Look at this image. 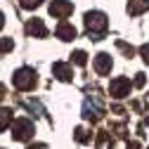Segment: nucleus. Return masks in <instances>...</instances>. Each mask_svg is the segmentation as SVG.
<instances>
[{"label": "nucleus", "instance_id": "f257e3e1", "mask_svg": "<svg viewBox=\"0 0 149 149\" xmlns=\"http://www.w3.org/2000/svg\"><path fill=\"white\" fill-rule=\"evenodd\" d=\"M85 29H88L90 40H102V36L109 29L107 14H102V12H88L85 14Z\"/></svg>", "mask_w": 149, "mask_h": 149}, {"label": "nucleus", "instance_id": "f03ea898", "mask_svg": "<svg viewBox=\"0 0 149 149\" xmlns=\"http://www.w3.org/2000/svg\"><path fill=\"white\" fill-rule=\"evenodd\" d=\"M12 83H14V88L17 90H33L36 88V83H38V73H36L33 69H19L14 73V78H12Z\"/></svg>", "mask_w": 149, "mask_h": 149}, {"label": "nucleus", "instance_id": "7ed1b4c3", "mask_svg": "<svg viewBox=\"0 0 149 149\" xmlns=\"http://www.w3.org/2000/svg\"><path fill=\"white\" fill-rule=\"evenodd\" d=\"M12 137L17 140V142H26V140H31V135L36 133V128H33V123L29 121V118H17V123L12 125Z\"/></svg>", "mask_w": 149, "mask_h": 149}, {"label": "nucleus", "instance_id": "20e7f679", "mask_svg": "<svg viewBox=\"0 0 149 149\" xmlns=\"http://www.w3.org/2000/svg\"><path fill=\"white\" fill-rule=\"evenodd\" d=\"M109 92H111V95H114L116 100H121V97L130 95V81H128L125 76L114 78V81H111V85H109Z\"/></svg>", "mask_w": 149, "mask_h": 149}, {"label": "nucleus", "instance_id": "39448f33", "mask_svg": "<svg viewBox=\"0 0 149 149\" xmlns=\"http://www.w3.org/2000/svg\"><path fill=\"white\" fill-rule=\"evenodd\" d=\"M71 12H73V5L69 0H52L50 3V14L57 17V19H66Z\"/></svg>", "mask_w": 149, "mask_h": 149}, {"label": "nucleus", "instance_id": "423d86ee", "mask_svg": "<svg viewBox=\"0 0 149 149\" xmlns=\"http://www.w3.org/2000/svg\"><path fill=\"white\" fill-rule=\"evenodd\" d=\"M111 54H107V52H100L97 57H95V71L100 73V76H107V73L111 71Z\"/></svg>", "mask_w": 149, "mask_h": 149}, {"label": "nucleus", "instance_id": "0eeeda50", "mask_svg": "<svg viewBox=\"0 0 149 149\" xmlns=\"http://www.w3.org/2000/svg\"><path fill=\"white\" fill-rule=\"evenodd\" d=\"M26 33H29V36H36V38H45V36H47V29H45L43 19H31V22L26 24Z\"/></svg>", "mask_w": 149, "mask_h": 149}, {"label": "nucleus", "instance_id": "6e6552de", "mask_svg": "<svg viewBox=\"0 0 149 149\" xmlns=\"http://www.w3.org/2000/svg\"><path fill=\"white\" fill-rule=\"evenodd\" d=\"M52 73H54V76H57L59 81H71V78H73V71H71V66H69V64H64V62H54Z\"/></svg>", "mask_w": 149, "mask_h": 149}, {"label": "nucleus", "instance_id": "1a4fd4ad", "mask_svg": "<svg viewBox=\"0 0 149 149\" xmlns=\"http://www.w3.org/2000/svg\"><path fill=\"white\" fill-rule=\"evenodd\" d=\"M57 36L62 40H73V38H76V29H73L71 24H66V22H62L57 26Z\"/></svg>", "mask_w": 149, "mask_h": 149}, {"label": "nucleus", "instance_id": "9d476101", "mask_svg": "<svg viewBox=\"0 0 149 149\" xmlns=\"http://www.w3.org/2000/svg\"><path fill=\"white\" fill-rule=\"evenodd\" d=\"M149 10V0H130L128 3V14H140Z\"/></svg>", "mask_w": 149, "mask_h": 149}, {"label": "nucleus", "instance_id": "9b49d317", "mask_svg": "<svg viewBox=\"0 0 149 149\" xmlns=\"http://www.w3.org/2000/svg\"><path fill=\"white\" fill-rule=\"evenodd\" d=\"M12 123V109H0V130H5Z\"/></svg>", "mask_w": 149, "mask_h": 149}, {"label": "nucleus", "instance_id": "f8f14e48", "mask_svg": "<svg viewBox=\"0 0 149 149\" xmlns=\"http://www.w3.org/2000/svg\"><path fill=\"white\" fill-rule=\"evenodd\" d=\"M97 147H100V149H114V142L109 140L107 133H100V135H97Z\"/></svg>", "mask_w": 149, "mask_h": 149}, {"label": "nucleus", "instance_id": "ddd939ff", "mask_svg": "<svg viewBox=\"0 0 149 149\" xmlns=\"http://www.w3.org/2000/svg\"><path fill=\"white\" fill-rule=\"evenodd\" d=\"M71 62H76L78 66H85V62H88V54H85L83 50H76V52L71 54Z\"/></svg>", "mask_w": 149, "mask_h": 149}, {"label": "nucleus", "instance_id": "4468645a", "mask_svg": "<svg viewBox=\"0 0 149 149\" xmlns=\"http://www.w3.org/2000/svg\"><path fill=\"white\" fill-rule=\"evenodd\" d=\"M12 47H14V40H12V38H3V40H0V54L10 52Z\"/></svg>", "mask_w": 149, "mask_h": 149}, {"label": "nucleus", "instance_id": "2eb2a0df", "mask_svg": "<svg viewBox=\"0 0 149 149\" xmlns=\"http://www.w3.org/2000/svg\"><path fill=\"white\" fill-rule=\"evenodd\" d=\"M73 137H76L78 142H88V140H90V135H88L85 128H76V135H73Z\"/></svg>", "mask_w": 149, "mask_h": 149}, {"label": "nucleus", "instance_id": "dca6fc26", "mask_svg": "<svg viewBox=\"0 0 149 149\" xmlns=\"http://www.w3.org/2000/svg\"><path fill=\"white\" fill-rule=\"evenodd\" d=\"M19 3H22V7H24V10H36V7L43 3V0H19Z\"/></svg>", "mask_w": 149, "mask_h": 149}, {"label": "nucleus", "instance_id": "f3484780", "mask_svg": "<svg viewBox=\"0 0 149 149\" xmlns=\"http://www.w3.org/2000/svg\"><path fill=\"white\" fill-rule=\"evenodd\" d=\"M118 47L128 54V57H133V47H130V45H125V43H121V40H118Z\"/></svg>", "mask_w": 149, "mask_h": 149}, {"label": "nucleus", "instance_id": "a211bd4d", "mask_svg": "<svg viewBox=\"0 0 149 149\" xmlns=\"http://www.w3.org/2000/svg\"><path fill=\"white\" fill-rule=\"evenodd\" d=\"M140 52H142V59L149 64V43H147V45H142V50H140Z\"/></svg>", "mask_w": 149, "mask_h": 149}, {"label": "nucleus", "instance_id": "6ab92c4d", "mask_svg": "<svg viewBox=\"0 0 149 149\" xmlns=\"http://www.w3.org/2000/svg\"><path fill=\"white\" fill-rule=\"evenodd\" d=\"M135 85H137V88H142V85H144V73H137V78H135Z\"/></svg>", "mask_w": 149, "mask_h": 149}, {"label": "nucleus", "instance_id": "aec40b11", "mask_svg": "<svg viewBox=\"0 0 149 149\" xmlns=\"http://www.w3.org/2000/svg\"><path fill=\"white\" fill-rule=\"evenodd\" d=\"M125 149H140V142H128Z\"/></svg>", "mask_w": 149, "mask_h": 149}, {"label": "nucleus", "instance_id": "412c9836", "mask_svg": "<svg viewBox=\"0 0 149 149\" xmlns=\"http://www.w3.org/2000/svg\"><path fill=\"white\" fill-rule=\"evenodd\" d=\"M3 100H5V85L0 83V102H3Z\"/></svg>", "mask_w": 149, "mask_h": 149}, {"label": "nucleus", "instance_id": "4be33fe9", "mask_svg": "<svg viewBox=\"0 0 149 149\" xmlns=\"http://www.w3.org/2000/svg\"><path fill=\"white\" fill-rule=\"evenodd\" d=\"M29 149H47V147H45V144H31Z\"/></svg>", "mask_w": 149, "mask_h": 149}, {"label": "nucleus", "instance_id": "5701e85b", "mask_svg": "<svg viewBox=\"0 0 149 149\" xmlns=\"http://www.w3.org/2000/svg\"><path fill=\"white\" fill-rule=\"evenodd\" d=\"M3 24H5V17H3V12H0V29H3Z\"/></svg>", "mask_w": 149, "mask_h": 149}]
</instances>
